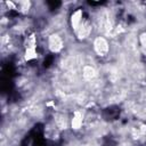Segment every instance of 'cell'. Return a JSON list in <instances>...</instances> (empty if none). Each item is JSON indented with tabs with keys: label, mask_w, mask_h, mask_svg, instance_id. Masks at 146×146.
Instances as JSON below:
<instances>
[{
	"label": "cell",
	"mask_w": 146,
	"mask_h": 146,
	"mask_svg": "<svg viewBox=\"0 0 146 146\" xmlns=\"http://www.w3.org/2000/svg\"><path fill=\"white\" fill-rule=\"evenodd\" d=\"M63 48V41L59 35L52 34L49 36V49L52 52H57Z\"/></svg>",
	"instance_id": "cell-2"
},
{
	"label": "cell",
	"mask_w": 146,
	"mask_h": 146,
	"mask_svg": "<svg viewBox=\"0 0 146 146\" xmlns=\"http://www.w3.org/2000/svg\"><path fill=\"white\" fill-rule=\"evenodd\" d=\"M94 48L99 56H105L108 52V43L104 38H97L94 42Z\"/></svg>",
	"instance_id": "cell-1"
},
{
	"label": "cell",
	"mask_w": 146,
	"mask_h": 146,
	"mask_svg": "<svg viewBox=\"0 0 146 146\" xmlns=\"http://www.w3.org/2000/svg\"><path fill=\"white\" fill-rule=\"evenodd\" d=\"M82 124V116L80 113H75L73 120H72V128L73 129H79Z\"/></svg>",
	"instance_id": "cell-4"
},
{
	"label": "cell",
	"mask_w": 146,
	"mask_h": 146,
	"mask_svg": "<svg viewBox=\"0 0 146 146\" xmlns=\"http://www.w3.org/2000/svg\"><path fill=\"white\" fill-rule=\"evenodd\" d=\"M83 76H84V79L90 80L91 78L95 76V70L92 67H90V66L84 67V70H83Z\"/></svg>",
	"instance_id": "cell-5"
},
{
	"label": "cell",
	"mask_w": 146,
	"mask_h": 146,
	"mask_svg": "<svg viewBox=\"0 0 146 146\" xmlns=\"http://www.w3.org/2000/svg\"><path fill=\"white\" fill-rule=\"evenodd\" d=\"M81 17H82V11L81 10H76L72 17H71V23H72V27L74 30H78L79 29V25L81 23Z\"/></svg>",
	"instance_id": "cell-3"
}]
</instances>
